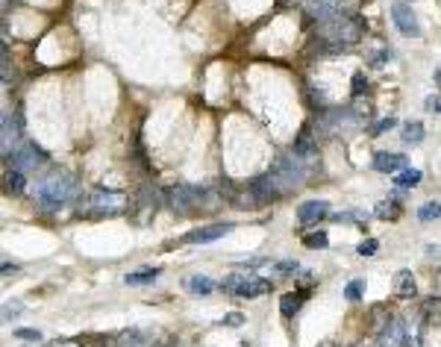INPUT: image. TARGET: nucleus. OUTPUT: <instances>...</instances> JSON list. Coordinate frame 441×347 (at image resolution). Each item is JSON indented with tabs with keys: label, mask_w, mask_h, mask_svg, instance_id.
Returning a JSON list of instances; mask_svg holds the SVG:
<instances>
[{
	"label": "nucleus",
	"mask_w": 441,
	"mask_h": 347,
	"mask_svg": "<svg viewBox=\"0 0 441 347\" xmlns=\"http://www.w3.org/2000/svg\"><path fill=\"white\" fill-rule=\"evenodd\" d=\"M115 347H156L153 339L142 330H124L121 336L115 339Z\"/></svg>",
	"instance_id": "obj_15"
},
{
	"label": "nucleus",
	"mask_w": 441,
	"mask_h": 347,
	"mask_svg": "<svg viewBox=\"0 0 441 347\" xmlns=\"http://www.w3.org/2000/svg\"><path fill=\"white\" fill-rule=\"evenodd\" d=\"M435 80H438V83H441V71H438V74H435Z\"/></svg>",
	"instance_id": "obj_38"
},
{
	"label": "nucleus",
	"mask_w": 441,
	"mask_h": 347,
	"mask_svg": "<svg viewBox=\"0 0 441 347\" xmlns=\"http://www.w3.org/2000/svg\"><path fill=\"white\" fill-rule=\"evenodd\" d=\"M15 339H21V341H42V333H38V330H15Z\"/></svg>",
	"instance_id": "obj_32"
},
{
	"label": "nucleus",
	"mask_w": 441,
	"mask_h": 347,
	"mask_svg": "<svg viewBox=\"0 0 441 347\" xmlns=\"http://www.w3.org/2000/svg\"><path fill=\"white\" fill-rule=\"evenodd\" d=\"M427 109L441 115V94H432V98H427Z\"/></svg>",
	"instance_id": "obj_34"
},
{
	"label": "nucleus",
	"mask_w": 441,
	"mask_h": 347,
	"mask_svg": "<svg viewBox=\"0 0 441 347\" xmlns=\"http://www.w3.org/2000/svg\"><path fill=\"white\" fill-rule=\"evenodd\" d=\"M391 18H394V27L403 33V35H409V38H418V35H420L418 18H415L412 6L403 4V0H394V4H391Z\"/></svg>",
	"instance_id": "obj_7"
},
{
	"label": "nucleus",
	"mask_w": 441,
	"mask_h": 347,
	"mask_svg": "<svg viewBox=\"0 0 441 347\" xmlns=\"http://www.w3.org/2000/svg\"><path fill=\"white\" fill-rule=\"evenodd\" d=\"M374 215H376V218H391V221H394V218L400 215V206H397L394 200H383V203H376Z\"/></svg>",
	"instance_id": "obj_27"
},
{
	"label": "nucleus",
	"mask_w": 441,
	"mask_h": 347,
	"mask_svg": "<svg viewBox=\"0 0 441 347\" xmlns=\"http://www.w3.org/2000/svg\"><path fill=\"white\" fill-rule=\"evenodd\" d=\"M420 177H424V174H420L418 168H403L400 174H394V186H400V188H415V186L420 183Z\"/></svg>",
	"instance_id": "obj_21"
},
{
	"label": "nucleus",
	"mask_w": 441,
	"mask_h": 347,
	"mask_svg": "<svg viewBox=\"0 0 441 347\" xmlns=\"http://www.w3.org/2000/svg\"><path fill=\"white\" fill-rule=\"evenodd\" d=\"M362 33H365V27H362V21H359L356 15H342V18H333V21L318 24V38H320V45H330L333 53L359 45Z\"/></svg>",
	"instance_id": "obj_2"
},
{
	"label": "nucleus",
	"mask_w": 441,
	"mask_h": 347,
	"mask_svg": "<svg viewBox=\"0 0 441 347\" xmlns=\"http://www.w3.org/2000/svg\"><path fill=\"white\" fill-rule=\"evenodd\" d=\"M220 324H224V326H235V324H245V318L238 315V312H233V315H227V318L220 321Z\"/></svg>",
	"instance_id": "obj_35"
},
{
	"label": "nucleus",
	"mask_w": 441,
	"mask_h": 347,
	"mask_svg": "<svg viewBox=\"0 0 441 347\" xmlns=\"http://www.w3.org/2000/svg\"><path fill=\"white\" fill-rule=\"evenodd\" d=\"M394 295L397 297H415L418 285H415V274L412 271H397L394 274Z\"/></svg>",
	"instance_id": "obj_16"
},
{
	"label": "nucleus",
	"mask_w": 441,
	"mask_h": 347,
	"mask_svg": "<svg viewBox=\"0 0 441 347\" xmlns=\"http://www.w3.org/2000/svg\"><path fill=\"white\" fill-rule=\"evenodd\" d=\"M376 250H379V241H376V239H365L362 244L356 247V254H359V256H374Z\"/></svg>",
	"instance_id": "obj_29"
},
{
	"label": "nucleus",
	"mask_w": 441,
	"mask_h": 347,
	"mask_svg": "<svg viewBox=\"0 0 441 347\" xmlns=\"http://www.w3.org/2000/svg\"><path fill=\"white\" fill-rule=\"evenodd\" d=\"M406 347H424V330H420L418 321L406 324Z\"/></svg>",
	"instance_id": "obj_24"
},
{
	"label": "nucleus",
	"mask_w": 441,
	"mask_h": 347,
	"mask_svg": "<svg viewBox=\"0 0 441 347\" xmlns=\"http://www.w3.org/2000/svg\"><path fill=\"white\" fill-rule=\"evenodd\" d=\"M330 215V203L327 200H306L297 209V221L300 224H318L320 218Z\"/></svg>",
	"instance_id": "obj_11"
},
{
	"label": "nucleus",
	"mask_w": 441,
	"mask_h": 347,
	"mask_svg": "<svg viewBox=\"0 0 441 347\" xmlns=\"http://www.w3.org/2000/svg\"><path fill=\"white\" fill-rule=\"evenodd\" d=\"M362 295H365V280H353V283H347V288H345V297H347L350 303L362 300Z\"/></svg>",
	"instance_id": "obj_28"
},
{
	"label": "nucleus",
	"mask_w": 441,
	"mask_h": 347,
	"mask_svg": "<svg viewBox=\"0 0 441 347\" xmlns=\"http://www.w3.org/2000/svg\"><path fill=\"white\" fill-rule=\"evenodd\" d=\"M365 91H368V80H365V74L359 71V74H353V94L356 98H362Z\"/></svg>",
	"instance_id": "obj_31"
},
{
	"label": "nucleus",
	"mask_w": 441,
	"mask_h": 347,
	"mask_svg": "<svg viewBox=\"0 0 441 347\" xmlns=\"http://www.w3.org/2000/svg\"><path fill=\"white\" fill-rule=\"evenodd\" d=\"M6 162L12 165V171H35L38 165L48 162V153L42 147H35L30 139H21L9 153H6Z\"/></svg>",
	"instance_id": "obj_4"
},
{
	"label": "nucleus",
	"mask_w": 441,
	"mask_h": 347,
	"mask_svg": "<svg viewBox=\"0 0 441 347\" xmlns=\"http://www.w3.org/2000/svg\"><path fill=\"white\" fill-rule=\"evenodd\" d=\"M403 168H409V159L403 153H389V150H379L374 153V171H383V174H400Z\"/></svg>",
	"instance_id": "obj_10"
},
{
	"label": "nucleus",
	"mask_w": 441,
	"mask_h": 347,
	"mask_svg": "<svg viewBox=\"0 0 441 347\" xmlns=\"http://www.w3.org/2000/svg\"><path fill=\"white\" fill-rule=\"evenodd\" d=\"M230 229H233V224H206V227H197V229H191V233H186L183 241H189V244H209V241L224 239Z\"/></svg>",
	"instance_id": "obj_9"
},
{
	"label": "nucleus",
	"mask_w": 441,
	"mask_h": 347,
	"mask_svg": "<svg viewBox=\"0 0 441 347\" xmlns=\"http://www.w3.org/2000/svg\"><path fill=\"white\" fill-rule=\"evenodd\" d=\"M77 191H79V186L68 171H50L48 177L35 183V200L45 209H59V206L77 200Z\"/></svg>",
	"instance_id": "obj_1"
},
{
	"label": "nucleus",
	"mask_w": 441,
	"mask_h": 347,
	"mask_svg": "<svg viewBox=\"0 0 441 347\" xmlns=\"http://www.w3.org/2000/svg\"><path fill=\"white\" fill-rule=\"evenodd\" d=\"M327 244H330V236L324 233V229H318V233L303 236V247H309V250H324Z\"/></svg>",
	"instance_id": "obj_25"
},
{
	"label": "nucleus",
	"mask_w": 441,
	"mask_h": 347,
	"mask_svg": "<svg viewBox=\"0 0 441 347\" xmlns=\"http://www.w3.org/2000/svg\"><path fill=\"white\" fill-rule=\"evenodd\" d=\"M376 347H406V321L403 318H391L383 330H379Z\"/></svg>",
	"instance_id": "obj_8"
},
{
	"label": "nucleus",
	"mask_w": 441,
	"mask_h": 347,
	"mask_svg": "<svg viewBox=\"0 0 441 347\" xmlns=\"http://www.w3.org/2000/svg\"><path fill=\"white\" fill-rule=\"evenodd\" d=\"M165 347H183V344H177V341H171V344H165Z\"/></svg>",
	"instance_id": "obj_37"
},
{
	"label": "nucleus",
	"mask_w": 441,
	"mask_h": 347,
	"mask_svg": "<svg viewBox=\"0 0 441 347\" xmlns=\"http://www.w3.org/2000/svg\"><path fill=\"white\" fill-rule=\"evenodd\" d=\"M268 174H271V180L277 183V188L286 195V191L300 188V186L306 183V177H309V162L300 159L297 153L291 150V153H286V157H279Z\"/></svg>",
	"instance_id": "obj_3"
},
{
	"label": "nucleus",
	"mask_w": 441,
	"mask_h": 347,
	"mask_svg": "<svg viewBox=\"0 0 441 347\" xmlns=\"http://www.w3.org/2000/svg\"><path fill=\"white\" fill-rule=\"evenodd\" d=\"M306 297H309V292H289V295H283V300H279V312H283V318L297 315Z\"/></svg>",
	"instance_id": "obj_18"
},
{
	"label": "nucleus",
	"mask_w": 441,
	"mask_h": 347,
	"mask_svg": "<svg viewBox=\"0 0 441 347\" xmlns=\"http://www.w3.org/2000/svg\"><path fill=\"white\" fill-rule=\"evenodd\" d=\"M186 288L191 295H212L215 292V283L203 274H194V277H186Z\"/></svg>",
	"instance_id": "obj_19"
},
{
	"label": "nucleus",
	"mask_w": 441,
	"mask_h": 347,
	"mask_svg": "<svg viewBox=\"0 0 441 347\" xmlns=\"http://www.w3.org/2000/svg\"><path fill=\"white\" fill-rule=\"evenodd\" d=\"M124 195L121 191H91V198H89V203L94 206V209H109V212H121V206H124Z\"/></svg>",
	"instance_id": "obj_12"
},
{
	"label": "nucleus",
	"mask_w": 441,
	"mask_h": 347,
	"mask_svg": "<svg viewBox=\"0 0 441 347\" xmlns=\"http://www.w3.org/2000/svg\"><path fill=\"white\" fill-rule=\"evenodd\" d=\"M435 218H441V203L438 200H430V203H424L418 209V221H435Z\"/></svg>",
	"instance_id": "obj_26"
},
{
	"label": "nucleus",
	"mask_w": 441,
	"mask_h": 347,
	"mask_svg": "<svg viewBox=\"0 0 441 347\" xmlns=\"http://www.w3.org/2000/svg\"><path fill=\"white\" fill-rule=\"evenodd\" d=\"M300 159H306V162H312L315 157H318V142L312 139V132H309V127H303L300 130V136L294 139V147H291Z\"/></svg>",
	"instance_id": "obj_13"
},
{
	"label": "nucleus",
	"mask_w": 441,
	"mask_h": 347,
	"mask_svg": "<svg viewBox=\"0 0 441 347\" xmlns=\"http://www.w3.org/2000/svg\"><path fill=\"white\" fill-rule=\"evenodd\" d=\"M274 288V283L271 280H262V277H247L245 283H242V288H238V297H262V295H268Z\"/></svg>",
	"instance_id": "obj_14"
},
{
	"label": "nucleus",
	"mask_w": 441,
	"mask_h": 347,
	"mask_svg": "<svg viewBox=\"0 0 441 347\" xmlns=\"http://www.w3.org/2000/svg\"><path fill=\"white\" fill-rule=\"evenodd\" d=\"M274 271H297V262H277Z\"/></svg>",
	"instance_id": "obj_36"
},
{
	"label": "nucleus",
	"mask_w": 441,
	"mask_h": 347,
	"mask_svg": "<svg viewBox=\"0 0 441 347\" xmlns=\"http://www.w3.org/2000/svg\"><path fill=\"white\" fill-rule=\"evenodd\" d=\"M303 9L315 21H333V18L350 15V0H303Z\"/></svg>",
	"instance_id": "obj_6"
},
{
	"label": "nucleus",
	"mask_w": 441,
	"mask_h": 347,
	"mask_svg": "<svg viewBox=\"0 0 441 347\" xmlns=\"http://www.w3.org/2000/svg\"><path fill=\"white\" fill-rule=\"evenodd\" d=\"M48 347H83L79 339H62V341H50Z\"/></svg>",
	"instance_id": "obj_33"
},
{
	"label": "nucleus",
	"mask_w": 441,
	"mask_h": 347,
	"mask_svg": "<svg viewBox=\"0 0 441 347\" xmlns=\"http://www.w3.org/2000/svg\"><path fill=\"white\" fill-rule=\"evenodd\" d=\"M24 171H9L6 174V195H24Z\"/></svg>",
	"instance_id": "obj_23"
},
{
	"label": "nucleus",
	"mask_w": 441,
	"mask_h": 347,
	"mask_svg": "<svg viewBox=\"0 0 441 347\" xmlns=\"http://www.w3.org/2000/svg\"><path fill=\"white\" fill-rule=\"evenodd\" d=\"M397 124V118H391V115H389V118H383V121H376L374 127H371V136H383V132H389L391 127Z\"/></svg>",
	"instance_id": "obj_30"
},
{
	"label": "nucleus",
	"mask_w": 441,
	"mask_h": 347,
	"mask_svg": "<svg viewBox=\"0 0 441 347\" xmlns=\"http://www.w3.org/2000/svg\"><path fill=\"white\" fill-rule=\"evenodd\" d=\"M424 124L420 121H409V124H403V142H409V144H420L424 142Z\"/></svg>",
	"instance_id": "obj_22"
},
{
	"label": "nucleus",
	"mask_w": 441,
	"mask_h": 347,
	"mask_svg": "<svg viewBox=\"0 0 441 347\" xmlns=\"http://www.w3.org/2000/svg\"><path fill=\"white\" fill-rule=\"evenodd\" d=\"M159 274H162V268L145 265V268H138V271H130V274L124 277V283H127V285H147V283H153Z\"/></svg>",
	"instance_id": "obj_17"
},
{
	"label": "nucleus",
	"mask_w": 441,
	"mask_h": 347,
	"mask_svg": "<svg viewBox=\"0 0 441 347\" xmlns=\"http://www.w3.org/2000/svg\"><path fill=\"white\" fill-rule=\"evenodd\" d=\"M203 200H206V188L203 186H189L186 183V186H174L168 191V203H171L174 212H191Z\"/></svg>",
	"instance_id": "obj_5"
},
{
	"label": "nucleus",
	"mask_w": 441,
	"mask_h": 347,
	"mask_svg": "<svg viewBox=\"0 0 441 347\" xmlns=\"http://www.w3.org/2000/svg\"><path fill=\"white\" fill-rule=\"evenodd\" d=\"M420 315H424L427 324L441 326V297H427V300H424V309H420Z\"/></svg>",
	"instance_id": "obj_20"
}]
</instances>
